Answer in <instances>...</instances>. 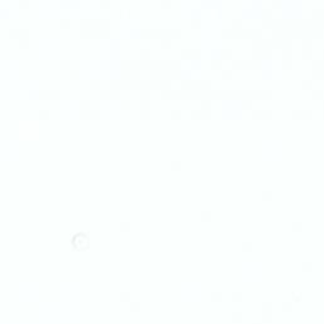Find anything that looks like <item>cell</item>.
I'll return each mask as SVG.
<instances>
[{
	"instance_id": "obj_1",
	"label": "cell",
	"mask_w": 324,
	"mask_h": 324,
	"mask_svg": "<svg viewBox=\"0 0 324 324\" xmlns=\"http://www.w3.org/2000/svg\"><path fill=\"white\" fill-rule=\"evenodd\" d=\"M71 243L74 246L75 249L77 251H86L89 248V237L87 233H84V232H79L76 233L71 239Z\"/></svg>"
}]
</instances>
